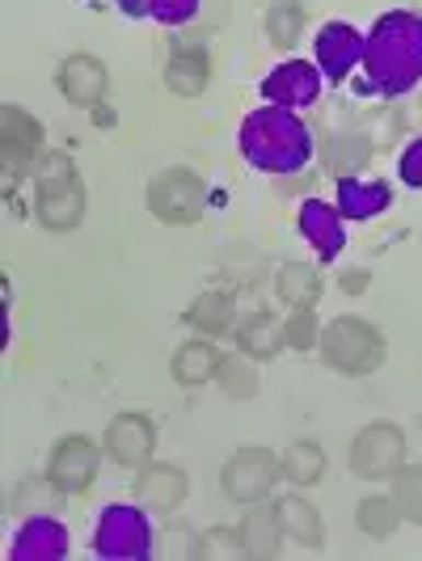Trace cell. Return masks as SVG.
Segmentation results:
<instances>
[{
	"label": "cell",
	"mask_w": 422,
	"mask_h": 561,
	"mask_svg": "<svg viewBox=\"0 0 422 561\" xmlns=\"http://www.w3.org/2000/svg\"><path fill=\"white\" fill-rule=\"evenodd\" d=\"M401 506L394 503V494H367L360 511H355V528L372 540H389V536L401 528Z\"/></svg>",
	"instance_id": "cell-32"
},
{
	"label": "cell",
	"mask_w": 422,
	"mask_h": 561,
	"mask_svg": "<svg viewBox=\"0 0 422 561\" xmlns=\"http://www.w3.org/2000/svg\"><path fill=\"white\" fill-rule=\"evenodd\" d=\"M367 283H372V271H364V266H346V271L338 275V287H342L346 296H364Z\"/></svg>",
	"instance_id": "cell-39"
},
{
	"label": "cell",
	"mask_w": 422,
	"mask_h": 561,
	"mask_svg": "<svg viewBox=\"0 0 422 561\" xmlns=\"http://www.w3.org/2000/svg\"><path fill=\"white\" fill-rule=\"evenodd\" d=\"M283 342L287 351H317L321 342V321L312 309H287L283 317Z\"/></svg>",
	"instance_id": "cell-35"
},
{
	"label": "cell",
	"mask_w": 422,
	"mask_h": 561,
	"mask_svg": "<svg viewBox=\"0 0 422 561\" xmlns=\"http://www.w3.org/2000/svg\"><path fill=\"white\" fill-rule=\"evenodd\" d=\"M102 448H106V460H114L118 469H140V465H148L157 456V422L140 414V410L114 414L106 422Z\"/></svg>",
	"instance_id": "cell-12"
},
{
	"label": "cell",
	"mask_w": 422,
	"mask_h": 561,
	"mask_svg": "<svg viewBox=\"0 0 422 561\" xmlns=\"http://www.w3.org/2000/svg\"><path fill=\"white\" fill-rule=\"evenodd\" d=\"M364 77L380 98H401L422 84V13L389 9L364 34Z\"/></svg>",
	"instance_id": "cell-1"
},
{
	"label": "cell",
	"mask_w": 422,
	"mask_h": 561,
	"mask_svg": "<svg viewBox=\"0 0 422 561\" xmlns=\"http://www.w3.org/2000/svg\"><path fill=\"white\" fill-rule=\"evenodd\" d=\"M132 494H136V503L148 511V515H157V519H169L178 506L186 503V494H191V478L178 469V465H169V460H148L136 469V481H132Z\"/></svg>",
	"instance_id": "cell-13"
},
{
	"label": "cell",
	"mask_w": 422,
	"mask_h": 561,
	"mask_svg": "<svg viewBox=\"0 0 422 561\" xmlns=\"http://www.w3.org/2000/svg\"><path fill=\"white\" fill-rule=\"evenodd\" d=\"M203 9V0H148V18L161 22L166 30H182L191 26Z\"/></svg>",
	"instance_id": "cell-36"
},
{
	"label": "cell",
	"mask_w": 422,
	"mask_h": 561,
	"mask_svg": "<svg viewBox=\"0 0 422 561\" xmlns=\"http://www.w3.org/2000/svg\"><path fill=\"white\" fill-rule=\"evenodd\" d=\"M280 506V519H283V533L287 540H296L300 549H309V553H321L326 549V524H321V511L305 499V494H283L275 499Z\"/></svg>",
	"instance_id": "cell-25"
},
{
	"label": "cell",
	"mask_w": 422,
	"mask_h": 561,
	"mask_svg": "<svg viewBox=\"0 0 422 561\" xmlns=\"http://www.w3.org/2000/svg\"><path fill=\"white\" fill-rule=\"evenodd\" d=\"M283 481V460L271 448H237L220 469V485L237 506L266 503L271 490Z\"/></svg>",
	"instance_id": "cell-8"
},
{
	"label": "cell",
	"mask_w": 422,
	"mask_h": 561,
	"mask_svg": "<svg viewBox=\"0 0 422 561\" xmlns=\"http://www.w3.org/2000/svg\"><path fill=\"white\" fill-rule=\"evenodd\" d=\"M93 118H98V123H102V127H111V123H114V114L106 111V106H93Z\"/></svg>",
	"instance_id": "cell-41"
},
{
	"label": "cell",
	"mask_w": 422,
	"mask_h": 561,
	"mask_svg": "<svg viewBox=\"0 0 422 561\" xmlns=\"http://www.w3.org/2000/svg\"><path fill=\"white\" fill-rule=\"evenodd\" d=\"M334 207L342 211V220L364 225V220H376V216H385L394 207V186L385 178L346 173V178H338L334 186Z\"/></svg>",
	"instance_id": "cell-18"
},
{
	"label": "cell",
	"mask_w": 422,
	"mask_h": 561,
	"mask_svg": "<svg viewBox=\"0 0 422 561\" xmlns=\"http://www.w3.org/2000/svg\"><path fill=\"white\" fill-rule=\"evenodd\" d=\"M30 182H34V220L47 232H72V228L84 225V216H89V186L77 173L72 152L47 148L34 161Z\"/></svg>",
	"instance_id": "cell-3"
},
{
	"label": "cell",
	"mask_w": 422,
	"mask_h": 561,
	"mask_svg": "<svg viewBox=\"0 0 422 561\" xmlns=\"http://www.w3.org/2000/svg\"><path fill=\"white\" fill-rule=\"evenodd\" d=\"M262 102L271 106H287V111H309L312 102L321 98V68L312 59H296L287 56L283 64H275L262 84H258Z\"/></svg>",
	"instance_id": "cell-11"
},
{
	"label": "cell",
	"mask_w": 422,
	"mask_h": 561,
	"mask_svg": "<svg viewBox=\"0 0 422 561\" xmlns=\"http://www.w3.org/2000/svg\"><path fill=\"white\" fill-rule=\"evenodd\" d=\"M216 389L228 401H253L258 389H262V376H258V364L241 351H228L220 355V367H216Z\"/></svg>",
	"instance_id": "cell-30"
},
{
	"label": "cell",
	"mask_w": 422,
	"mask_h": 561,
	"mask_svg": "<svg viewBox=\"0 0 422 561\" xmlns=\"http://www.w3.org/2000/svg\"><path fill=\"white\" fill-rule=\"evenodd\" d=\"M419 111H422V102H419Z\"/></svg>",
	"instance_id": "cell-42"
},
{
	"label": "cell",
	"mask_w": 422,
	"mask_h": 561,
	"mask_svg": "<svg viewBox=\"0 0 422 561\" xmlns=\"http://www.w3.org/2000/svg\"><path fill=\"white\" fill-rule=\"evenodd\" d=\"M64 499H68V494L43 473V478H26L13 485L9 511H13L18 519H30V515H59V511H64Z\"/></svg>",
	"instance_id": "cell-28"
},
{
	"label": "cell",
	"mask_w": 422,
	"mask_h": 561,
	"mask_svg": "<svg viewBox=\"0 0 422 561\" xmlns=\"http://www.w3.org/2000/svg\"><path fill=\"white\" fill-rule=\"evenodd\" d=\"M389 485H394V490H389L394 503L401 506V519L422 528V465H401Z\"/></svg>",
	"instance_id": "cell-33"
},
{
	"label": "cell",
	"mask_w": 422,
	"mask_h": 561,
	"mask_svg": "<svg viewBox=\"0 0 422 561\" xmlns=\"http://www.w3.org/2000/svg\"><path fill=\"white\" fill-rule=\"evenodd\" d=\"M72 536L59 524V515H30L18 524V533L9 540V558L13 561H59L68 558Z\"/></svg>",
	"instance_id": "cell-17"
},
{
	"label": "cell",
	"mask_w": 422,
	"mask_h": 561,
	"mask_svg": "<svg viewBox=\"0 0 422 561\" xmlns=\"http://www.w3.org/2000/svg\"><path fill=\"white\" fill-rule=\"evenodd\" d=\"M43 140H47V131L26 106H18V102L0 106V161H4L9 182H22V178L34 173V161L47 152Z\"/></svg>",
	"instance_id": "cell-9"
},
{
	"label": "cell",
	"mask_w": 422,
	"mask_h": 561,
	"mask_svg": "<svg viewBox=\"0 0 422 561\" xmlns=\"http://www.w3.org/2000/svg\"><path fill=\"white\" fill-rule=\"evenodd\" d=\"M232 346H237L241 355H250L253 364H271L283 346H287V342H283V317H275L271 309L246 312V317L237 321V330H232Z\"/></svg>",
	"instance_id": "cell-20"
},
{
	"label": "cell",
	"mask_w": 422,
	"mask_h": 561,
	"mask_svg": "<svg viewBox=\"0 0 422 561\" xmlns=\"http://www.w3.org/2000/svg\"><path fill=\"white\" fill-rule=\"evenodd\" d=\"M144 203H148V211L161 225L182 228L203 220V211L212 207V191H207V182L191 165H166L161 173L148 178Z\"/></svg>",
	"instance_id": "cell-5"
},
{
	"label": "cell",
	"mask_w": 422,
	"mask_h": 561,
	"mask_svg": "<svg viewBox=\"0 0 422 561\" xmlns=\"http://www.w3.org/2000/svg\"><path fill=\"white\" fill-rule=\"evenodd\" d=\"M237 536H241V549L246 558H280L283 540V519H280V506L275 503H253L246 506L241 524H237Z\"/></svg>",
	"instance_id": "cell-21"
},
{
	"label": "cell",
	"mask_w": 422,
	"mask_h": 561,
	"mask_svg": "<svg viewBox=\"0 0 422 561\" xmlns=\"http://www.w3.org/2000/svg\"><path fill=\"white\" fill-rule=\"evenodd\" d=\"M56 84L68 106L93 111V106H102V98L111 89V68H106V59L93 56V51H72V56H64V64H59Z\"/></svg>",
	"instance_id": "cell-15"
},
{
	"label": "cell",
	"mask_w": 422,
	"mask_h": 561,
	"mask_svg": "<svg viewBox=\"0 0 422 561\" xmlns=\"http://www.w3.org/2000/svg\"><path fill=\"white\" fill-rule=\"evenodd\" d=\"M262 34L280 56L296 51V43L305 38V4L300 0H275L262 18Z\"/></svg>",
	"instance_id": "cell-29"
},
{
	"label": "cell",
	"mask_w": 422,
	"mask_h": 561,
	"mask_svg": "<svg viewBox=\"0 0 422 561\" xmlns=\"http://www.w3.org/2000/svg\"><path fill=\"white\" fill-rule=\"evenodd\" d=\"M321 157H326V165H330L334 178H346V173H360L376 157V140L367 136L364 127H342V131H334L326 140Z\"/></svg>",
	"instance_id": "cell-27"
},
{
	"label": "cell",
	"mask_w": 422,
	"mask_h": 561,
	"mask_svg": "<svg viewBox=\"0 0 422 561\" xmlns=\"http://www.w3.org/2000/svg\"><path fill=\"white\" fill-rule=\"evenodd\" d=\"M216 271H220L225 287H232V291H250V287H258V283L266 279L271 262H266V253L262 250H253L250 241H232V245H225L220 257H216Z\"/></svg>",
	"instance_id": "cell-26"
},
{
	"label": "cell",
	"mask_w": 422,
	"mask_h": 561,
	"mask_svg": "<svg viewBox=\"0 0 422 561\" xmlns=\"http://www.w3.org/2000/svg\"><path fill=\"white\" fill-rule=\"evenodd\" d=\"M237 321H241V312H237V291L232 287H207L186 309V325L203 337H232Z\"/></svg>",
	"instance_id": "cell-19"
},
{
	"label": "cell",
	"mask_w": 422,
	"mask_h": 561,
	"mask_svg": "<svg viewBox=\"0 0 422 561\" xmlns=\"http://www.w3.org/2000/svg\"><path fill=\"white\" fill-rule=\"evenodd\" d=\"M406 465V431L389 419H376L351 439V473L360 481H394Z\"/></svg>",
	"instance_id": "cell-7"
},
{
	"label": "cell",
	"mask_w": 422,
	"mask_h": 561,
	"mask_svg": "<svg viewBox=\"0 0 422 561\" xmlns=\"http://www.w3.org/2000/svg\"><path fill=\"white\" fill-rule=\"evenodd\" d=\"M312 64L321 68V81L342 84L360 64H364V34L351 26V22H326L321 34L312 38Z\"/></svg>",
	"instance_id": "cell-14"
},
{
	"label": "cell",
	"mask_w": 422,
	"mask_h": 561,
	"mask_svg": "<svg viewBox=\"0 0 422 561\" xmlns=\"http://www.w3.org/2000/svg\"><path fill=\"white\" fill-rule=\"evenodd\" d=\"M317 351H321L326 367H334L338 376L360 380V376L380 371L389 346H385V334H380L367 317L342 312V317H334V321H326V325H321V342H317Z\"/></svg>",
	"instance_id": "cell-4"
},
{
	"label": "cell",
	"mask_w": 422,
	"mask_h": 561,
	"mask_svg": "<svg viewBox=\"0 0 422 561\" xmlns=\"http://www.w3.org/2000/svg\"><path fill=\"white\" fill-rule=\"evenodd\" d=\"M212 81V51L207 47H173L166 64V89L173 98H198Z\"/></svg>",
	"instance_id": "cell-23"
},
{
	"label": "cell",
	"mask_w": 422,
	"mask_h": 561,
	"mask_svg": "<svg viewBox=\"0 0 422 561\" xmlns=\"http://www.w3.org/2000/svg\"><path fill=\"white\" fill-rule=\"evenodd\" d=\"M216 367H220V346L216 337H186L173 359H169V371H173V385L182 389H203V385H216Z\"/></svg>",
	"instance_id": "cell-22"
},
{
	"label": "cell",
	"mask_w": 422,
	"mask_h": 561,
	"mask_svg": "<svg viewBox=\"0 0 422 561\" xmlns=\"http://www.w3.org/2000/svg\"><path fill=\"white\" fill-rule=\"evenodd\" d=\"M296 228L309 241L312 257L321 266H330L338 253L346 250V220H342V211H338L334 203H326V198H305L300 216H296Z\"/></svg>",
	"instance_id": "cell-16"
},
{
	"label": "cell",
	"mask_w": 422,
	"mask_h": 561,
	"mask_svg": "<svg viewBox=\"0 0 422 561\" xmlns=\"http://www.w3.org/2000/svg\"><path fill=\"white\" fill-rule=\"evenodd\" d=\"M102 460H106V448L89 435H64L52 456H47V478L56 481L59 490L72 499V494H89L93 481L102 473Z\"/></svg>",
	"instance_id": "cell-10"
},
{
	"label": "cell",
	"mask_w": 422,
	"mask_h": 561,
	"mask_svg": "<svg viewBox=\"0 0 422 561\" xmlns=\"http://www.w3.org/2000/svg\"><path fill=\"white\" fill-rule=\"evenodd\" d=\"M237 148L258 173L266 178H292L305 173L312 161V127L287 106H253L237 127Z\"/></svg>",
	"instance_id": "cell-2"
},
{
	"label": "cell",
	"mask_w": 422,
	"mask_h": 561,
	"mask_svg": "<svg viewBox=\"0 0 422 561\" xmlns=\"http://www.w3.org/2000/svg\"><path fill=\"white\" fill-rule=\"evenodd\" d=\"M321 291H326V279L317 271V262H283L275 266V296L287 309H317L321 305Z\"/></svg>",
	"instance_id": "cell-24"
},
{
	"label": "cell",
	"mask_w": 422,
	"mask_h": 561,
	"mask_svg": "<svg viewBox=\"0 0 422 561\" xmlns=\"http://www.w3.org/2000/svg\"><path fill=\"white\" fill-rule=\"evenodd\" d=\"M118 9L132 18H148V0H118Z\"/></svg>",
	"instance_id": "cell-40"
},
{
	"label": "cell",
	"mask_w": 422,
	"mask_h": 561,
	"mask_svg": "<svg viewBox=\"0 0 422 561\" xmlns=\"http://www.w3.org/2000/svg\"><path fill=\"white\" fill-rule=\"evenodd\" d=\"M152 515L140 503H111L93 524V553L102 561H144L152 558Z\"/></svg>",
	"instance_id": "cell-6"
},
{
	"label": "cell",
	"mask_w": 422,
	"mask_h": 561,
	"mask_svg": "<svg viewBox=\"0 0 422 561\" xmlns=\"http://www.w3.org/2000/svg\"><path fill=\"white\" fill-rule=\"evenodd\" d=\"M397 178H401V186L422 191V136L401 148V157H397Z\"/></svg>",
	"instance_id": "cell-38"
},
{
	"label": "cell",
	"mask_w": 422,
	"mask_h": 561,
	"mask_svg": "<svg viewBox=\"0 0 422 561\" xmlns=\"http://www.w3.org/2000/svg\"><path fill=\"white\" fill-rule=\"evenodd\" d=\"M280 460H283V478L292 481V485H300V490L317 485V481L326 478V469H330L321 444H312V439H292L280 451Z\"/></svg>",
	"instance_id": "cell-31"
},
{
	"label": "cell",
	"mask_w": 422,
	"mask_h": 561,
	"mask_svg": "<svg viewBox=\"0 0 422 561\" xmlns=\"http://www.w3.org/2000/svg\"><path fill=\"white\" fill-rule=\"evenodd\" d=\"M152 558H166V561L203 558V533H195V528H182V524H169L166 533H157Z\"/></svg>",
	"instance_id": "cell-34"
},
{
	"label": "cell",
	"mask_w": 422,
	"mask_h": 561,
	"mask_svg": "<svg viewBox=\"0 0 422 561\" xmlns=\"http://www.w3.org/2000/svg\"><path fill=\"white\" fill-rule=\"evenodd\" d=\"M203 558H246L237 528H207L203 533Z\"/></svg>",
	"instance_id": "cell-37"
}]
</instances>
